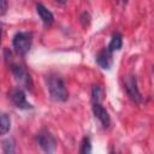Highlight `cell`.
I'll list each match as a JSON object with an SVG mask.
<instances>
[{
	"mask_svg": "<svg viewBox=\"0 0 154 154\" xmlns=\"http://www.w3.org/2000/svg\"><path fill=\"white\" fill-rule=\"evenodd\" d=\"M36 12L37 14L40 16L41 20L43 22L45 25H51L53 22H54V16L53 13L42 4H37L36 5Z\"/></svg>",
	"mask_w": 154,
	"mask_h": 154,
	"instance_id": "9",
	"label": "cell"
},
{
	"mask_svg": "<svg viewBox=\"0 0 154 154\" xmlns=\"http://www.w3.org/2000/svg\"><path fill=\"white\" fill-rule=\"evenodd\" d=\"M37 142L40 144V147L46 152V153H53L55 150V140L53 137V135L43 129L38 132L37 135Z\"/></svg>",
	"mask_w": 154,
	"mask_h": 154,
	"instance_id": "3",
	"label": "cell"
},
{
	"mask_svg": "<svg viewBox=\"0 0 154 154\" xmlns=\"http://www.w3.org/2000/svg\"><path fill=\"white\" fill-rule=\"evenodd\" d=\"M125 89L128 95L130 96V99L135 102H140L141 101V93L137 88V81L135 76H128L125 79Z\"/></svg>",
	"mask_w": 154,
	"mask_h": 154,
	"instance_id": "5",
	"label": "cell"
},
{
	"mask_svg": "<svg viewBox=\"0 0 154 154\" xmlns=\"http://www.w3.org/2000/svg\"><path fill=\"white\" fill-rule=\"evenodd\" d=\"M31 43H32V35H31V32H25V31L17 32L12 40L14 52L18 55L26 54L31 47Z\"/></svg>",
	"mask_w": 154,
	"mask_h": 154,
	"instance_id": "2",
	"label": "cell"
},
{
	"mask_svg": "<svg viewBox=\"0 0 154 154\" xmlns=\"http://www.w3.org/2000/svg\"><path fill=\"white\" fill-rule=\"evenodd\" d=\"M11 129V120L8 116L4 112H0V135H5Z\"/></svg>",
	"mask_w": 154,
	"mask_h": 154,
	"instance_id": "12",
	"label": "cell"
},
{
	"mask_svg": "<svg viewBox=\"0 0 154 154\" xmlns=\"http://www.w3.org/2000/svg\"><path fill=\"white\" fill-rule=\"evenodd\" d=\"M47 85L51 99L57 102H64L69 97V93L63 78L58 75H49L47 78Z\"/></svg>",
	"mask_w": 154,
	"mask_h": 154,
	"instance_id": "1",
	"label": "cell"
},
{
	"mask_svg": "<svg viewBox=\"0 0 154 154\" xmlns=\"http://www.w3.org/2000/svg\"><path fill=\"white\" fill-rule=\"evenodd\" d=\"M8 8V0H0V16H4Z\"/></svg>",
	"mask_w": 154,
	"mask_h": 154,
	"instance_id": "15",
	"label": "cell"
},
{
	"mask_svg": "<svg viewBox=\"0 0 154 154\" xmlns=\"http://www.w3.org/2000/svg\"><path fill=\"white\" fill-rule=\"evenodd\" d=\"M2 149L5 153H13L14 152V144H13V141L7 138L2 142Z\"/></svg>",
	"mask_w": 154,
	"mask_h": 154,
	"instance_id": "14",
	"label": "cell"
},
{
	"mask_svg": "<svg viewBox=\"0 0 154 154\" xmlns=\"http://www.w3.org/2000/svg\"><path fill=\"white\" fill-rule=\"evenodd\" d=\"M79 152H81V153H84V154L91 152V144H90V140H89V137H84V138L82 140Z\"/></svg>",
	"mask_w": 154,
	"mask_h": 154,
	"instance_id": "13",
	"label": "cell"
},
{
	"mask_svg": "<svg viewBox=\"0 0 154 154\" xmlns=\"http://www.w3.org/2000/svg\"><path fill=\"white\" fill-rule=\"evenodd\" d=\"M96 61H97V64L102 69H107L108 70L111 67V65H112V61H113V59H112V52L108 48H103L96 55Z\"/></svg>",
	"mask_w": 154,
	"mask_h": 154,
	"instance_id": "8",
	"label": "cell"
},
{
	"mask_svg": "<svg viewBox=\"0 0 154 154\" xmlns=\"http://www.w3.org/2000/svg\"><path fill=\"white\" fill-rule=\"evenodd\" d=\"M58 4H60V5H65L66 4V0H55Z\"/></svg>",
	"mask_w": 154,
	"mask_h": 154,
	"instance_id": "17",
	"label": "cell"
},
{
	"mask_svg": "<svg viewBox=\"0 0 154 154\" xmlns=\"http://www.w3.org/2000/svg\"><path fill=\"white\" fill-rule=\"evenodd\" d=\"M93 113L95 116V118H97L101 123V125L103 128H108L109 124H111V118H109V114L108 112L102 107L101 103L99 102H94L93 103Z\"/></svg>",
	"mask_w": 154,
	"mask_h": 154,
	"instance_id": "7",
	"label": "cell"
},
{
	"mask_svg": "<svg viewBox=\"0 0 154 154\" xmlns=\"http://www.w3.org/2000/svg\"><path fill=\"white\" fill-rule=\"evenodd\" d=\"M1 35H2V26L0 24V45H1Z\"/></svg>",
	"mask_w": 154,
	"mask_h": 154,
	"instance_id": "18",
	"label": "cell"
},
{
	"mask_svg": "<svg viewBox=\"0 0 154 154\" xmlns=\"http://www.w3.org/2000/svg\"><path fill=\"white\" fill-rule=\"evenodd\" d=\"M81 23H82L83 26H87V25L90 23V16H89V13L84 12V13L81 16Z\"/></svg>",
	"mask_w": 154,
	"mask_h": 154,
	"instance_id": "16",
	"label": "cell"
},
{
	"mask_svg": "<svg viewBox=\"0 0 154 154\" xmlns=\"http://www.w3.org/2000/svg\"><path fill=\"white\" fill-rule=\"evenodd\" d=\"M11 100L16 105V107H18L20 109H30V108H32V105L26 101L25 93L22 89H19V88L12 90V93H11Z\"/></svg>",
	"mask_w": 154,
	"mask_h": 154,
	"instance_id": "6",
	"label": "cell"
},
{
	"mask_svg": "<svg viewBox=\"0 0 154 154\" xmlns=\"http://www.w3.org/2000/svg\"><path fill=\"white\" fill-rule=\"evenodd\" d=\"M122 46H123V36L119 32L113 34V36L111 38V42H109V45H108L107 48L113 53L116 51H119L122 48Z\"/></svg>",
	"mask_w": 154,
	"mask_h": 154,
	"instance_id": "10",
	"label": "cell"
},
{
	"mask_svg": "<svg viewBox=\"0 0 154 154\" xmlns=\"http://www.w3.org/2000/svg\"><path fill=\"white\" fill-rule=\"evenodd\" d=\"M12 73H13L14 78H16V81L19 84H23L26 89H31V87H32L31 77H30V75L26 72V70L22 65L13 64L12 65Z\"/></svg>",
	"mask_w": 154,
	"mask_h": 154,
	"instance_id": "4",
	"label": "cell"
},
{
	"mask_svg": "<svg viewBox=\"0 0 154 154\" xmlns=\"http://www.w3.org/2000/svg\"><path fill=\"white\" fill-rule=\"evenodd\" d=\"M103 96H105L103 88L100 84H94L93 88H91V100H93V103L94 102L101 103V101L103 100Z\"/></svg>",
	"mask_w": 154,
	"mask_h": 154,
	"instance_id": "11",
	"label": "cell"
}]
</instances>
